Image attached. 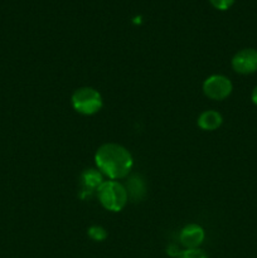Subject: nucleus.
Masks as SVG:
<instances>
[{"mask_svg":"<svg viewBox=\"0 0 257 258\" xmlns=\"http://www.w3.org/2000/svg\"><path fill=\"white\" fill-rule=\"evenodd\" d=\"M96 169L110 180H120L130 174L134 158L125 146L116 143H106L96 150Z\"/></svg>","mask_w":257,"mask_h":258,"instance_id":"f257e3e1","label":"nucleus"},{"mask_svg":"<svg viewBox=\"0 0 257 258\" xmlns=\"http://www.w3.org/2000/svg\"><path fill=\"white\" fill-rule=\"evenodd\" d=\"M101 206L108 212L117 213L126 207L128 202L127 190L118 180H105L96 191Z\"/></svg>","mask_w":257,"mask_h":258,"instance_id":"f03ea898","label":"nucleus"},{"mask_svg":"<svg viewBox=\"0 0 257 258\" xmlns=\"http://www.w3.org/2000/svg\"><path fill=\"white\" fill-rule=\"evenodd\" d=\"M71 103L76 112L83 116H92L100 112L103 106L101 93L93 87H80L71 96Z\"/></svg>","mask_w":257,"mask_h":258,"instance_id":"7ed1b4c3","label":"nucleus"},{"mask_svg":"<svg viewBox=\"0 0 257 258\" xmlns=\"http://www.w3.org/2000/svg\"><path fill=\"white\" fill-rule=\"evenodd\" d=\"M203 92L209 100L223 101L229 97L233 91V85L231 80L224 75H212L204 80Z\"/></svg>","mask_w":257,"mask_h":258,"instance_id":"20e7f679","label":"nucleus"},{"mask_svg":"<svg viewBox=\"0 0 257 258\" xmlns=\"http://www.w3.org/2000/svg\"><path fill=\"white\" fill-rule=\"evenodd\" d=\"M231 66L238 75H252L257 72V49L243 48L232 57Z\"/></svg>","mask_w":257,"mask_h":258,"instance_id":"39448f33","label":"nucleus"},{"mask_svg":"<svg viewBox=\"0 0 257 258\" xmlns=\"http://www.w3.org/2000/svg\"><path fill=\"white\" fill-rule=\"evenodd\" d=\"M206 238L203 227L197 223H189L181 228L179 233V243L184 249H196L202 246Z\"/></svg>","mask_w":257,"mask_h":258,"instance_id":"423d86ee","label":"nucleus"},{"mask_svg":"<svg viewBox=\"0 0 257 258\" xmlns=\"http://www.w3.org/2000/svg\"><path fill=\"white\" fill-rule=\"evenodd\" d=\"M103 181H105L103 180V175L98 169H86V170L81 174L82 190L85 191L86 194H88V196H91L92 193H96Z\"/></svg>","mask_w":257,"mask_h":258,"instance_id":"0eeeda50","label":"nucleus"},{"mask_svg":"<svg viewBox=\"0 0 257 258\" xmlns=\"http://www.w3.org/2000/svg\"><path fill=\"white\" fill-rule=\"evenodd\" d=\"M197 123L203 131H216L223 123V116L216 110H206L199 115Z\"/></svg>","mask_w":257,"mask_h":258,"instance_id":"6e6552de","label":"nucleus"},{"mask_svg":"<svg viewBox=\"0 0 257 258\" xmlns=\"http://www.w3.org/2000/svg\"><path fill=\"white\" fill-rule=\"evenodd\" d=\"M126 190H127L128 199H133V201L138 202L145 194V183L143 181V179L138 175L131 176L127 180L125 185Z\"/></svg>","mask_w":257,"mask_h":258,"instance_id":"1a4fd4ad","label":"nucleus"},{"mask_svg":"<svg viewBox=\"0 0 257 258\" xmlns=\"http://www.w3.org/2000/svg\"><path fill=\"white\" fill-rule=\"evenodd\" d=\"M87 234L95 242H103L107 238V231L102 226H91L88 228Z\"/></svg>","mask_w":257,"mask_h":258,"instance_id":"9d476101","label":"nucleus"},{"mask_svg":"<svg viewBox=\"0 0 257 258\" xmlns=\"http://www.w3.org/2000/svg\"><path fill=\"white\" fill-rule=\"evenodd\" d=\"M176 258H208L206 252L201 248L196 249H183L181 253Z\"/></svg>","mask_w":257,"mask_h":258,"instance_id":"9b49d317","label":"nucleus"},{"mask_svg":"<svg viewBox=\"0 0 257 258\" xmlns=\"http://www.w3.org/2000/svg\"><path fill=\"white\" fill-rule=\"evenodd\" d=\"M236 0H209L212 5L218 10H227L234 4Z\"/></svg>","mask_w":257,"mask_h":258,"instance_id":"f8f14e48","label":"nucleus"},{"mask_svg":"<svg viewBox=\"0 0 257 258\" xmlns=\"http://www.w3.org/2000/svg\"><path fill=\"white\" fill-rule=\"evenodd\" d=\"M251 101H252V102H253V105L257 106V86L253 88V90H252Z\"/></svg>","mask_w":257,"mask_h":258,"instance_id":"ddd939ff","label":"nucleus"}]
</instances>
